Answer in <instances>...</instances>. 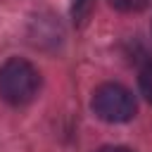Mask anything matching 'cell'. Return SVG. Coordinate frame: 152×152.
<instances>
[{
	"label": "cell",
	"mask_w": 152,
	"mask_h": 152,
	"mask_svg": "<svg viewBox=\"0 0 152 152\" xmlns=\"http://www.w3.org/2000/svg\"><path fill=\"white\" fill-rule=\"evenodd\" d=\"M40 86V74L38 69L21 59V57H12L0 66V97L14 107L26 104L36 97Z\"/></svg>",
	"instance_id": "1"
},
{
	"label": "cell",
	"mask_w": 152,
	"mask_h": 152,
	"mask_svg": "<svg viewBox=\"0 0 152 152\" xmlns=\"http://www.w3.org/2000/svg\"><path fill=\"white\" fill-rule=\"evenodd\" d=\"M93 112L107 124H126L135 116V97L121 83H102L93 93Z\"/></svg>",
	"instance_id": "2"
},
{
	"label": "cell",
	"mask_w": 152,
	"mask_h": 152,
	"mask_svg": "<svg viewBox=\"0 0 152 152\" xmlns=\"http://www.w3.org/2000/svg\"><path fill=\"white\" fill-rule=\"evenodd\" d=\"M109 5L119 12H126V14H133V12H142L150 0H109Z\"/></svg>",
	"instance_id": "3"
},
{
	"label": "cell",
	"mask_w": 152,
	"mask_h": 152,
	"mask_svg": "<svg viewBox=\"0 0 152 152\" xmlns=\"http://www.w3.org/2000/svg\"><path fill=\"white\" fill-rule=\"evenodd\" d=\"M93 2L95 0H74L71 2V14H74V21L76 24H86V19L90 17Z\"/></svg>",
	"instance_id": "4"
},
{
	"label": "cell",
	"mask_w": 152,
	"mask_h": 152,
	"mask_svg": "<svg viewBox=\"0 0 152 152\" xmlns=\"http://www.w3.org/2000/svg\"><path fill=\"white\" fill-rule=\"evenodd\" d=\"M138 81H140V93L145 95L147 102H152V62L140 71V78Z\"/></svg>",
	"instance_id": "5"
},
{
	"label": "cell",
	"mask_w": 152,
	"mask_h": 152,
	"mask_svg": "<svg viewBox=\"0 0 152 152\" xmlns=\"http://www.w3.org/2000/svg\"><path fill=\"white\" fill-rule=\"evenodd\" d=\"M97 152H133V150H128V147H121V145H104V147H100Z\"/></svg>",
	"instance_id": "6"
}]
</instances>
